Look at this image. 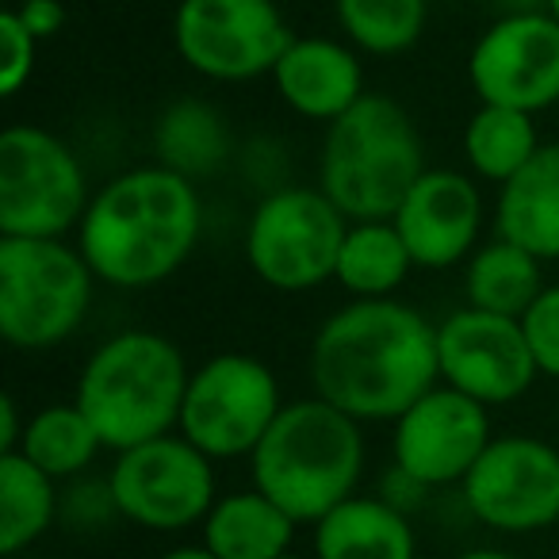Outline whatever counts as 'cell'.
Segmentation results:
<instances>
[{
	"instance_id": "6da1fadb",
	"label": "cell",
	"mask_w": 559,
	"mask_h": 559,
	"mask_svg": "<svg viewBox=\"0 0 559 559\" xmlns=\"http://www.w3.org/2000/svg\"><path fill=\"white\" fill-rule=\"evenodd\" d=\"M437 380V326L399 299H357L314 334V395L360 426L399 421Z\"/></svg>"
},
{
	"instance_id": "7a4b0ae2",
	"label": "cell",
	"mask_w": 559,
	"mask_h": 559,
	"mask_svg": "<svg viewBox=\"0 0 559 559\" xmlns=\"http://www.w3.org/2000/svg\"><path fill=\"white\" fill-rule=\"evenodd\" d=\"M203 207L188 177L165 165L119 173L93 195L78 249L111 288H154L192 257Z\"/></svg>"
},
{
	"instance_id": "3957f363",
	"label": "cell",
	"mask_w": 559,
	"mask_h": 559,
	"mask_svg": "<svg viewBox=\"0 0 559 559\" xmlns=\"http://www.w3.org/2000/svg\"><path fill=\"white\" fill-rule=\"evenodd\" d=\"M253 487L269 495L299 525H319L330 510L357 495L365 472V433L360 421L337 406L299 399L280 411L261 444L249 456Z\"/></svg>"
},
{
	"instance_id": "277c9868",
	"label": "cell",
	"mask_w": 559,
	"mask_h": 559,
	"mask_svg": "<svg viewBox=\"0 0 559 559\" xmlns=\"http://www.w3.org/2000/svg\"><path fill=\"white\" fill-rule=\"evenodd\" d=\"M188 380L185 353L169 337L127 330L85 360L73 403L93 421L104 449L127 452L180 429Z\"/></svg>"
},
{
	"instance_id": "5b68a950",
	"label": "cell",
	"mask_w": 559,
	"mask_h": 559,
	"mask_svg": "<svg viewBox=\"0 0 559 559\" xmlns=\"http://www.w3.org/2000/svg\"><path fill=\"white\" fill-rule=\"evenodd\" d=\"M426 173V150L411 116L391 96L368 93L322 142L319 180L349 223H391Z\"/></svg>"
},
{
	"instance_id": "8992f818",
	"label": "cell",
	"mask_w": 559,
	"mask_h": 559,
	"mask_svg": "<svg viewBox=\"0 0 559 559\" xmlns=\"http://www.w3.org/2000/svg\"><path fill=\"white\" fill-rule=\"evenodd\" d=\"M93 269L62 238H0V334L12 349H55L93 307Z\"/></svg>"
},
{
	"instance_id": "52a82bcc",
	"label": "cell",
	"mask_w": 559,
	"mask_h": 559,
	"mask_svg": "<svg viewBox=\"0 0 559 559\" xmlns=\"http://www.w3.org/2000/svg\"><path fill=\"white\" fill-rule=\"evenodd\" d=\"M349 218L322 188H276L246 226V261L276 292H311L337 276Z\"/></svg>"
},
{
	"instance_id": "ba28073f",
	"label": "cell",
	"mask_w": 559,
	"mask_h": 559,
	"mask_svg": "<svg viewBox=\"0 0 559 559\" xmlns=\"http://www.w3.org/2000/svg\"><path fill=\"white\" fill-rule=\"evenodd\" d=\"M88 203L70 142L27 123L0 134V238H62L81 226Z\"/></svg>"
},
{
	"instance_id": "9c48e42d",
	"label": "cell",
	"mask_w": 559,
	"mask_h": 559,
	"mask_svg": "<svg viewBox=\"0 0 559 559\" xmlns=\"http://www.w3.org/2000/svg\"><path fill=\"white\" fill-rule=\"evenodd\" d=\"M108 502L131 525L154 533H180L188 525H203L215 495V460L203 456L180 433H165L157 441L116 452L108 475Z\"/></svg>"
},
{
	"instance_id": "30bf717a",
	"label": "cell",
	"mask_w": 559,
	"mask_h": 559,
	"mask_svg": "<svg viewBox=\"0 0 559 559\" xmlns=\"http://www.w3.org/2000/svg\"><path fill=\"white\" fill-rule=\"evenodd\" d=\"M280 411V383L264 360L246 353H218L188 380L180 437L211 460L253 456Z\"/></svg>"
},
{
	"instance_id": "8fae6325",
	"label": "cell",
	"mask_w": 559,
	"mask_h": 559,
	"mask_svg": "<svg viewBox=\"0 0 559 559\" xmlns=\"http://www.w3.org/2000/svg\"><path fill=\"white\" fill-rule=\"evenodd\" d=\"M173 47L200 78L249 81L276 70L292 32L276 0H180Z\"/></svg>"
},
{
	"instance_id": "7c38bea8",
	"label": "cell",
	"mask_w": 559,
	"mask_h": 559,
	"mask_svg": "<svg viewBox=\"0 0 559 559\" xmlns=\"http://www.w3.org/2000/svg\"><path fill=\"white\" fill-rule=\"evenodd\" d=\"M460 490L487 528L540 533L559 525V452L540 437H495Z\"/></svg>"
},
{
	"instance_id": "4fadbf2b",
	"label": "cell",
	"mask_w": 559,
	"mask_h": 559,
	"mask_svg": "<svg viewBox=\"0 0 559 559\" xmlns=\"http://www.w3.org/2000/svg\"><path fill=\"white\" fill-rule=\"evenodd\" d=\"M467 78L483 104L536 111L559 104V24L551 12H513L479 35Z\"/></svg>"
},
{
	"instance_id": "5bb4252c",
	"label": "cell",
	"mask_w": 559,
	"mask_h": 559,
	"mask_svg": "<svg viewBox=\"0 0 559 559\" xmlns=\"http://www.w3.org/2000/svg\"><path fill=\"white\" fill-rule=\"evenodd\" d=\"M437 365L444 388L475 399L487 411L521 399L540 376L521 319H502L475 307L449 314L437 326Z\"/></svg>"
},
{
	"instance_id": "9a60e30c",
	"label": "cell",
	"mask_w": 559,
	"mask_h": 559,
	"mask_svg": "<svg viewBox=\"0 0 559 559\" xmlns=\"http://www.w3.org/2000/svg\"><path fill=\"white\" fill-rule=\"evenodd\" d=\"M490 441L487 406L452 388H433L395 421L391 452L395 472L426 490L464 483Z\"/></svg>"
},
{
	"instance_id": "2e32d148",
	"label": "cell",
	"mask_w": 559,
	"mask_h": 559,
	"mask_svg": "<svg viewBox=\"0 0 559 559\" xmlns=\"http://www.w3.org/2000/svg\"><path fill=\"white\" fill-rule=\"evenodd\" d=\"M391 223L418 269H452L479 241L483 195L464 173L426 169Z\"/></svg>"
},
{
	"instance_id": "e0dca14e",
	"label": "cell",
	"mask_w": 559,
	"mask_h": 559,
	"mask_svg": "<svg viewBox=\"0 0 559 559\" xmlns=\"http://www.w3.org/2000/svg\"><path fill=\"white\" fill-rule=\"evenodd\" d=\"M280 100L304 119H342L357 100H365V70L349 47L334 39H292L272 70Z\"/></svg>"
},
{
	"instance_id": "ac0fdd59",
	"label": "cell",
	"mask_w": 559,
	"mask_h": 559,
	"mask_svg": "<svg viewBox=\"0 0 559 559\" xmlns=\"http://www.w3.org/2000/svg\"><path fill=\"white\" fill-rule=\"evenodd\" d=\"M498 238L513 241L536 261H559V142H544L533 162L498 192Z\"/></svg>"
},
{
	"instance_id": "d6986e66",
	"label": "cell",
	"mask_w": 559,
	"mask_h": 559,
	"mask_svg": "<svg viewBox=\"0 0 559 559\" xmlns=\"http://www.w3.org/2000/svg\"><path fill=\"white\" fill-rule=\"evenodd\" d=\"M418 540L388 498L353 495L314 525V559H414Z\"/></svg>"
},
{
	"instance_id": "ffe728a7",
	"label": "cell",
	"mask_w": 559,
	"mask_h": 559,
	"mask_svg": "<svg viewBox=\"0 0 559 559\" xmlns=\"http://www.w3.org/2000/svg\"><path fill=\"white\" fill-rule=\"evenodd\" d=\"M296 518L257 487L223 495L203 521V548L215 559H280L292 556Z\"/></svg>"
},
{
	"instance_id": "44dd1931",
	"label": "cell",
	"mask_w": 559,
	"mask_h": 559,
	"mask_svg": "<svg viewBox=\"0 0 559 559\" xmlns=\"http://www.w3.org/2000/svg\"><path fill=\"white\" fill-rule=\"evenodd\" d=\"M464 292H467V307H475V311L521 319L544 292L540 261L533 253H525L521 246H513V241L495 238L490 246H483L472 257L464 276Z\"/></svg>"
},
{
	"instance_id": "7402d4cb",
	"label": "cell",
	"mask_w": 559,
	"mask_h": 559,
	"mask_svg": "<svg viewBox=\"0 0 559 559\" xmlns=\"http://www.w3.org/2000/svg\"><path fill=\"white\" fill-rule=\"evenodd\" d=\"M414 257L395 223H353L337 257V284L357 299H391L411 276Z\"/></svg>"
},
{
	"instance_id": "603a6c76",
	"label": "cell",
	"mask_w": 559,
	"mask_h": 559,
	"mask_svg": "<svg viewBox=\"0 0 559 559\" xmlns=\"http://www.w3.org/2000/svg\"><path fill=\"white\" fill-rule=\"evenodd\" d=\"M55 483L20 452L0 456V556H20L50 528L58 513Z\"/></svg>"
},
{
	"instance_id": "cb8c5ba5",
	"label": "cell",
	"mask_w": 559,
	"mask_h": 559,
	"mask_svg": "<svg viewBox=\"0 0 559 559\" xmlns=\"http://www.w3.org/2000/svg\"><path fill=\"white\" fill-rule=\"evenodd\" d=\"M544 142L536 139L533 116L513 108H495V104H479L464 127V154L467 165L479 173L483 180L506 185L513 173H521Z\"/></svg>"
},
{
	"instance_id": "d4e9b609",
	"label": "cell",
	"mask_w": 559,
	"mask_h": 559,
	"mask_svg": "<svg viewBox=\"0 0 559 559\" xmlns=\"http://www.w3.org/2000/svg\"><path fill=\"white\" fill-rule=\"evenodd\" d=\"M104 449L100 433L93 421L85 418L78 403L66 406H43L35 418H27L24 441H20V456H27L35 467L50 475V479H70V475L85 472Z\"/></svg>"
},
{
	"instance_id": "484cf974",
	"label": "cell",
	"mask_w": 559,
	"mask_h": 559,
	"mask_svg": "<svg viewBox=\"0 0 559 559\" xmlns=\"http://www.w3.org/2000/svg\"><path fill=\"white\" fill-rule=\"evenodd\" d=\"M337 24L365 55L391 58L421 39L429 0H334Z\"/></svg>"
},
{
	"instance_id": "4316f807",
	"label": "cell",
	"mask_w": 559,
	"mask_h": 559,
	"mask_svg": "<svg viewBox=\"0 0 559 559\" xmlns=\"http://www.w3.org/2000/svg\"><path fill=\"white\" fill-rule=\"evenodd\" d=\"M157 154L162 165L180 177H203L211 173L226 154V131L218 123V111H211L200 100H180L157 123Z\"/></svg>"
},
{
	"instance_id": "83f0119b",
	"label": "cell",
	"mask_w": 559,
	"mask_h": 559,
	"mask_svg": "<svg viewBox=\"0 0 559 559\" xmlns=\"http://www.w3.org/2000/svg\"><path fill=\"white\" fill-rule=\"evenodd\" d=\"M521 330H525V342L533 349L540 376L559 380V284L536 296V304L521 314Z\"/></svg>"
},
{
	"instance_id": "f1b7e54d",
	"label": "cell",
	"mask_w": 559,
	"mask_h": 559,
	"mask_svg": "<svg viewBox=\"0 0 559 559\" xmlns=\"http://www.w3.org/2000/svg\"><path fill=\"white\" fill-rule=\"evenodd\" d=\"M0 47H4V58H0V93L16 96L35 73V47H39V39L20 24V16L12 9L0 12Z\"/></svg>"
},
{
	"instance_id": "f546056e",
	"label": "cell",
	"mask_w": 559,
	"mask_h": 559,
	"mask_svg": "<svg viewBox=\"0 0 559 559\" xmlns=\"http://www.w3.org/2000/svg\"><path fill=\"white\" fill-rule=\"evenodd\" d=\"M12 12H16L20 24H24L27 32L35 35V39H50V35H55L58 27L66 24L62 0H20Z\"/></svg>"
},
{
	"instance_id": "4dcf8cb0",
	"label": "cell",
	"mask_w": 559,
	"mask_h": 559,
	"mask_svg": "<svg viewBox=\"0 0 559 559\" xmlns=\"http://www.w3.org/2000/svg\"><path fill=\"white\" fill-rule=\"evenodd\" d=\"M20 441H24V426H20L16 399L0 395V456H4V452H16Z\"/></svg>"
},
{
	"instance_id": "1f68e13d",
	"label": "cell",
	"mask_w": 559,
	"mask_h": 559,
	"mask_svg": "<svg viewBox=\"0 0 559 559\" xmlns=\"http://www.w3.org/2000/svg\"><path fill=\"white\" fill-rule=\"evenodd\" d=\"M157 559H215V556H211V551L203 548V544H195V548H173V551H162Z\"/></svg>"
},
{
	"instance_id": "d6a6232c",
	"label": "cell",
	"mask_w": 559,
	"mask_h": 559,
	"mask_svg": "<svg viewBox=\"0 0 559 559\" xmlns=\"http://www.w3.org/2000/svg\"><path fill=\"white\" fill-rule=\"evenodd\" d=\"M456 559H518L510 551H498V548H472V551H460Z\"/></svg>"
},
{
	"instance_id": "836d02e7",
	"label": "cell",
	"mask_w": 559,
	"mask_h": 559,
	"mask_svg": "<svg viewBox=\"0 0 559 559\" xmlns=\"http://www.w3.org/2000/svg\"><path fill=\"white\" fill-rule=\"evenodd\" d=\"M548 12H551V20L559 24V0H548Z\"/></svg>"
},
{
	"instance_id": "e575fe53",
	"label": "cell",
	"mask_w": 559,
	"mask_h": 559,
	"mask_svg": "<svg viewBox=\"0 0 559 559\" xmlns=\"http://www.w3.org/2000/svg\"><path fill=\"white\" fill-rule=\"evenodd\" d=\"M280 559H296V556H280Z\"/></svg>"
}]
</instances>
